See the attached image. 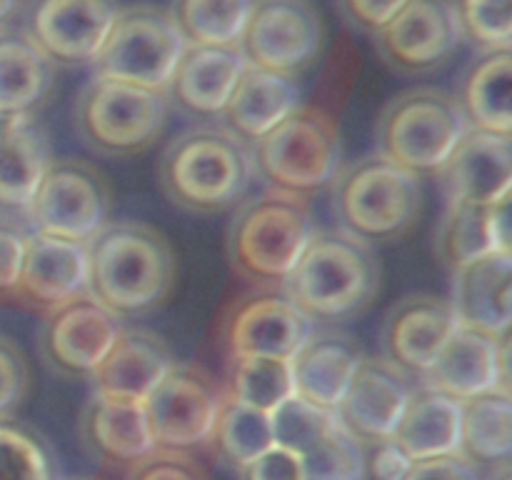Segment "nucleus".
Returning a JSON list of instances; mask_svg holds the SVG:
<instances>
[{
  "label": "nucleus",
  "instance_id": "obj_10",
  "mask_svg": "<svg viewBox=\"0 0 512 480\" xmlns=\"http://www.w3.org/2000/svg\"><path fill=\"white\" fill-rule=\"evenodd\" d=\"M113 215V190L88 160L53 158L23 218L33 233L90 243Z\"/></svg>",
  "mask_w": 512,
  "mask_h": 480
},
{
  "label": "nucleus",
  "instance_id": "obj_49",
  "mask_svg": "<svg viewBox=\"0 0 512 480\" xmlns=\"http://www.w3.org/2000/svg\"><path fill=\"white\" fill-rule=\"evenodd\" d=\"M495 355H498V388L512 395V323L495 335Z\"/></svg>",
  "mask_w": 512,
  "mask_h": 480
},
{
  "label": "nucleus",
  "instance_id": "obj_21",
  "mask_svg": "<svg viewBox=\"0 0 512 480\" xmlns=\"http://www.w3.org/2000/svg\"><path fill=\"white\" fill-rule=\"evenodd\" d=\"M438 178L448 200L493 205L512 185V135L468 128Z\"/></svg>",
  "mask_w": 512,
  "mask_h": 480
},
{
  "label": "nucleus",
  "instance_id": "obj_28",
  "mask_svg": "<svg viewBox=\"0 0 512 480\" xmlns=\"http://www.w3.org/2000/svg\"><path fill=\"white\" fill-rule=\"evenodd\" d=\"M300 105V88L295 78L245 65L233 95L223 110L220 125L253 145L265 133L288 118Z\"/></svg>",
  "mask_w": 512,
  "mask_h": 480
},
{
  "label": "nucleus",
  "instance_id": "obj_14",
  "mask_svg": "<svg viewBox=\"0 0 512 480\" xmlns=\"http://www.w3.org/2000/svg\"><path fill=\"white\" fill-rule=\"evenodd\" d=\"M118 13V0H25L23 30L55 68H78L93 65Z\"/></svg>",
  "mask_w": 512,
  "mask_h": 480
},
{
  "label": "nucleus",
  "instance_id": "obj_36",
  "mask_svg": "<svg viewBox=\"0 0 512 480\" xmlns=\"http://www.w3.org/2000/svg\"><path fill=\"white\" fill-rule=\"evenodd\" d=\"M495 250L490 230V205L448 200L438 230H435V253L450 270L460 268L468 260Z\"/></svg>",
  "mask_w": 512,
  "mask_h": 480
},
{
  "label": "nucleus",
  "instance_id": "obj_52",
  "mask_svg": "<svg viewBox=\"0 0 512 480\" xmlns=\"http://www.w3.org/2000/svg\"><path fill=\"white\" fill-rule=\"evenodd\" d=\"M75 480H95V478H75Z\"/></svg>",
  "mask_w": 512,
  "mask_h": 480
},
{
  "label": "nucleus",
  "instance_id": "obj_19",
  "mask_svg": "<svg viewBox=\"0 0 512 480\" xmlns=\"http://www.w3.org/2000/svg\"><path fill=\"white\" fill-rule=\"evenodd\" d=\"M245 65L238 45H188L165 88L170 108L195 123H220Z\"/></svg>",
  "mask_w": 512,
  "mask_h": 480
},
{
  "label": "nucleus",
  "instance_id": "obj_30",
  "mask_svg": "<svg viewBox=\"0 0 512 480\" xmlns=\"http://www.w3.org/2000/svg\"><path fill=\"white\" fill-rule=\"evenodd\" d=\"M460 428H463L460 400L418 383L393 438L403 445L410 458L425 460L460 453Z\"/></svg>",
  "mask_w": 512,
  "mask_h": 480
},
{
  "label": "nucleus",
  "instance_id": "obj_42",
  "mask_svg": "<svg viewBox=\"0 0 512 480\" xmlns=\"http://www.w3.org/2000/svg\"><path fill=\"white\" fill-rule=\"evenodd\" d=\"M125 480H210V475L193 453L155 448L128 468Z\"/></svg>",
  "mask_w": 512,
  "mask_h": 480
},
{
  "label": "nucleus",
  "instance_id": "obj_3",
  "mask_svg": "<svg viewBox=\"0 0 512 480\" xmlns=\"http://www.w3.org/2000/svg\"><path fill=\"white\" fill-rule=\"evenodd\" d=\"M380 263L373 248L340 228L315 230L283 283V293L313 325H343L373 305Z\"/></svg>",
  "mask_w": 512,
  "mask_h": 480
},
{
  "label": "nucleus",
  "instance_id": "obj_16",
  "mask_svg": "<svg viewBox=\"0 0 512 480\" xmlns=\"http://www.w3.org/2000/svg\"><path fill=\"white\" fill-rule=\"evenodd\" d=\"M373 40L390 70L425 75L453 58L463 43V30L453 0H408Z\"/></svg>",
  "mask_w": 512,
  "mask_h": 480
},
{
  "label": "nucleus",
  "instance_id": "obj_50",
  "mask_svg": "<svg viewBox=\"0 0 512 480\" xmlns=\"http://www.w3.org/2000/svg\"><path fill=\"white\" fill-rule=\"evenodd\" d=\"M20 8H23V0H0V28H8Z\"/></svg>",
  "mask_w": 512,
  "mask_h": 480
},
{
  "label": "nucleus",
  "instance_id": "obj_45",
  "mask_svg": "<svg viewBox=\"0 0 512 480\" xmlns=\"http://www.w3.org/2000/svg\"><path fill=\"white\" fill-rule=\"evenodd\" d=\"M238 480H305L303 458L273 445L238 470Z\"/></svg>",
  "mask_w": 512,
  "mask_h": 480
},
{
  "label": "nucleus",
  "instance_id": "obj_38",
  "mask_svg": "<svg viewBox=\"0 0 512 480\" xmlns=\"http://www.w3.org/2000/svg\"><path fill=\"white\" fill-rule=\"evenodd\" d=\"M270 423L275 445L303 458L338 425V418L333 410H323L293 395L270 413Z\"/></svg>",
  "mask_w": 512,
  "mask_h": 480
},
{
  "label": "nucleus",
  "instance_id": "obj_2",
  "mask_svg": "<svg viewBox=\"0 0 512 480\" xmlns=\"http://www.w3.org/2000/svg\"><path fill=\"white\" fill-rule=\"evenodd\" d=\"M158 178L173 205L215 215L243 203L258 175L248 143L220 123H195L165 145Z\"/></svg>",
  "mask_w": 512,
  "mask_h": 480
},
{
  "label": "nucleus",
  "instance_id": "obj_48",
  "mask_svg": "<svg viewBox=\"0 0 512 480\" xmlns=\"http://www.w3.org/2000/svg\"><path fill=\"white\" fill-rule=\"evenodd\" d=\"M490 230L495 250L512 255V185L490 205Z\"/></svg>",
  "mask_w": 512,
  "mask_h": 480
},
{
  "label": "nucleus",
  "instance_id": "obj_24",
  "mask_svg": "<svg viewBox=\"0 0 512 480\" xmlns=\"http://www.w3.org/2000/svg\"><path fill=\"white\" fill-rule=\"evenodd\" d=\"M363 355V348L343 330L313 328L310 338L290 358L295 395L335 413Z\"/></svg>",
  "mask_w": 512,
  "mask_h": 480
},
{
  "label": "nucleus",
  "instance_id": "obj_12",
  "mask_svg": "<svg viewBox=\"0 0 512 480\" xmlns=\"http://www.w3.org/2000/svg\"><path fill=\"white\" fill-rule=\"evenodd\" d=\"M323 18L310 0H255L238 48L250 68L298 78L318 63Z\"/></svg>",
  "mask_w": 512,
  "mask_h": 480
},
{
  "label": "nucleus",
  "instance_id": "obj_8",
  "mask_svg": "<svg viewBox=\"0 0 512 480\" xmlns=\"http://www.w3.org/2000/svg\"><path fill=\"white\" fill-rule=\"evenodd\" d=\"M168 115L170 100L165 90L93 75L75 100L73 123L80 140L93 153L105 158H133L160 140Z\"/></svg>",
  "mask_w": 512,
  "mask_h": 480
},
{
  "label": "nucleus",
  "instance_id": "obj_34",
  "mask_svg": "<svg viewBox=\"0 0 512 480\" xmlns=\"http://www.w3.org/2000/svg\"><path fill=\"white\" fill-rule=\"evenodd\" d=\"M230 400L260 413H273L278 405L295 395L293 368L283 358H235L228 360L223 383Z\"/></svg>",
  "mask_w": 512,
  "mask_h": 480
},
{
  "label": "nucleus",
  "instance_id": "obj_15",
  "mask_svg": "<svg viewBox=\"0 0 512 480\" xmlns=\"http://www.w3.org/2000/svg\"><path fill=\"white\" fill-rule=\"evenodd\" d=\"M120 330L123 320L115 318L93 295L83 293L43 315L40 355L60 378L90 380Z\"/></svg>",
  "mask_w": 512,
  "mask_h": 480
},
{
  "label": "nucleus",
  "instance_id": "obj_35",
  "mask_svg": "<svg viewBox=\"0 0 512 480\" xmlns=\"http://www.w3.org/2000/svg\"><path fill=\"white\" fill-rule=\"evenodd\" d=\"M275 445L273 438V423H270L268 413L240 405L225 395V403L220 408L218 423H215L213 438H210L208 448L230 465L233 470H240L270 450Z\"/></svg>",
  "mask_w": 512,
  "mask_h": 480
},
{
  "label": "nucleus",
  "instance_id": "obj_18",
  "mask_svg": "<svg viewBox=\"0 0 512 480\" xmlns=\"http://www.w3.org/2000/svg\"><path fill=\"white\" fill-rule=\"evenodd\" d=\"M450 300L438 295H408L385 313L380 350L388 363L420 380L458 328Z\"/></svg>",
  "mask_w": 512,
  "mask_h": 480
},
{
  "label": "nucleus",
  "instance_id": "obj_44",
  "mask_svg": "<svg viewBox=\"0 0 512 480\" xmlns=\"http://www.w3.org/2000/svg\"><path fill=\"white\" fill-rule=\"evenodd\" d=\"M408 0H338L345 23L360 33L375 35L403 10Z\"/></svg>",
  "mask_w": 512,
  "mask_h": 480
},
{
  "label": "nucleus",
  "instance_id": "obj_22",
  "mask_svg": "<svg viewBox=\"0 0 512 480\" xmlns=\"http://www.w3.org/2000/svg\"><path fill=\"white\" fill-rule=\"evenodd\" d=\"M80 440L85 450L108 468H133L155 450L143 403L93 393L80 415Z\"/></svg>",
  "mask_w": 512,
  "mask_h": 480
},
{
  "label": "nucleus",
  "instance_id": "obj_27",
  "mask_svg": "<svg viewBox=\"0 0 512 480\" xmlns=\"http://www.w3.org/2000/svg\"><path fill=\"white\" fill-rule=\"evenodd\" d=\"M50 163L48 133L38 118L0 123V215H25Z\"/></svg>",
  "mask_w": 512,
  "mask_h": 480
},
{
  "label": "nucleus",
  "instance_id": "obj_5",
  "mask_svg": "<svg viewBox=\"0 0 512 480\" xmlns=\"http://www.w3.org/2000/svg\"><path fill=\"white\" fill-rule=\"evenodd\" d=\"M330 188L338 228L370 248L403 240L423 213L418 175L378 153L340 165Z\"/></svg>",
  "mask_w": 512,
  "mask_h": 480
},
{
  "label": "nucleus",
  "instance_id": "obj_4",
  "mask_svg": "<svg viewBox=\"0 0 512 480\" xmlns=\"http://www.w3.org/2000/svg\"><path fill=\"white\" fill-rule=\"evenodd\" d=\"M310 200L268 190L235 205L228 225V260L255 288H283L315 233Z\"/></svg>",
  "mask_w": 512,
  "mask_h": 480
},
{
  "label": "nucleus",
  "instance_id": "obj_43",
  "mask_svg": "<svg viewBox=\"0 0 512 480\" xmlns=\"http://www.w3.org/2000/svg\"><path fill=\"white\" fill-rule=\"evenodd\" d=\"M28 233L15 218L0 215V303L3 300H15L18 290L20 270L25 260V245H28Z\"/></svg>",
  "mask_w": 512,
  "mask_h": 480
},
{
  "label": "nucleus",
  "instance_id": "obj_40",
  "mask_svg": "<svg viewBox=\"0 0 512 480\" xmlns=\"http://www.w3.org/2000/svg\"><path fill=\"white\" fill-rule=\"evenodd\" d=\"M463 40L480 50L512 48V0H453Z\"/></svg>",
  "mask_w": 512,
  "mask_h": 480
},
{
  "label": "nucleus",
  "instance_id": "obj_26",
  "mask_svg": "<svg viewBox=\"0 0 512 480\" xmlns=\"http://www.w3.org/2000/svg\"><path fill=\"white\" fill-rule=\"evenodd\" d=\"M55 88V65L23 28H0V123L38 118Z\"/></svg>",
  "mask_w": 512,
  "mask_h": 480
},
{
  "label": "nucleus",
  "instance_id": "obj_32",
  "mask_svg": "<svg viewBox=\"0 0 512 480\" xmlns=\"http://www.w3.org/2000/svg\"><path fill=\"white\" fill-rule=\"evenodd\" d=\"M460 405V453L478 468L512 463V395L493 388Z\"/></svg>",
  "mask_w": 512,
  "mask_h": 480
},
{
  "label": "nucleus",
  "instance_id": "obj_25",
  "mask_svg": "<svg viewBox=\"0 0 512 480\" xmlns=\"http://www.w3.org/2000/svg\"><path fill=\"white\" fill-rule=\"evenodd\" d=\"M460 325L498 335L512 323V255L490 250L453 270V298Z\"/></svg>",
  "mask_w": 512,
  "mask_h": 480
},
{
  "label": "nucleus",
  "instance_id": "obj_17",
  "mask_svg": "<svg viewBox=\"0 0 512 480\" xmlns=\"http://www.w3.org/2000/svg\"><path fill=\"white\" fill-rule=\"evenodd\" d=\"M415 385V378L388 363L383 355H363L343 400L335 408V418L358 443L370 448L380 440L393 438Z\"/></svg>",
  "mask_w": 512,
  "mask_h": 480
},
{
  "label": "nucleus",
  "instance_id": "obj_13",
  "mask_svg": "<svg viewBox=\"0 0 512 480\" xmlns=\"http://www.w3.org/2000/svg\"><path fill=\"white\" fill-rule=\"evenodd\" d=\"M315 325L300 313L283 288H255L228 305L220 318L225 358L290 360Z\"/></svg>",
  "mask_w": 512,
  "mask_h": 480
},
{
  "label": "nucleus",
  "instance_id": "obj_31",
  "mask_svg": "<svg viewBox=\"0 0 512 480\" xmlns=\"http://www.w3.org/2000/svg\"><path fill=\"white\" fill-rule=\"evenodd\" d=\"M470 128L512 135V48L485 50L455 93Z\"/></svg>",
  "mask_w": 512,
  "mask_h": 480
},
{
  "label": "nucleus",
  "instance_id": "obj_47",
  "mask_svg": "<svg viewBox=\"0 0 512 480\" xmlns=\"http://www.w3.org/2000/svg\"><path fill=\"white\" fill-rule=\"evenodd\" d=\"M413 463L415 460L395 438H385L365 448V473L375 480H403Z\"/></svg>",
  "mask_w": 512,
  "mask_h": 480
},
{
  "label": "nucleus",
  "instance_id": "obj_41",
  "mask_svg": "<svg viewBox=\"0 0 512 480\" xmlns=\"http://www.w3.org/2000/svg\"><path fill=\"white\" fill-rule=\"evenodd\" d=\"M30 390V365L15 340L0 335V420H10Z\"/></svg>",
  "mask_w": 512,
  "mask_h": 480
},
{
  "label": "nucleus",
  "instance_id": "obj_1",
  "mask_svg": "<svg viewBox=\"0 0 512 480\" xmlns=\"http://www.w3.org/2000/svg\"><path fill=\"white\" fill-rule=\"evenodd\" d=\"M175 275L170 240L140 220H110L88 243V293L120 320L158 310Z\"/></svg>",
  "mask_w": 512,
  "mask_h": 480
},
{
  "label": "nucleus",
  "instance_id": "obj_6",
  "mask_svg": "<svg viewBox=\"0 0 512 480\" xmlns=\"http://www.w3.org/2000/svg\"><path fill=\"white\" fill-rule=\"evenodd\" d=\"M250 150L255 175L265 188L310 200L338 175L343 140L333 115L313 105H298Z\"/></svg>",
  "mask_w": 512,
  "mask_h": 480
},
{
  "label": "nucleus",
  "instance_id": "obj_51",
  "mask_svg": "<svg viewBox=\"0 0 512 480\" xmlns=\"http://www.w3.org/2000/svg\"><path fill=\"white\" fill-rule=\"evenodd\" d=\"M483 480H512V463H503V465H495Z\"/></svg>",
  "mask_w": 512,
  "mask_h": 480
},
{
  "label": "nucleus",
  "instance_id": "obj_29",
  "mask_svg": "<svg viewBox=\"0 0 512 480\" xmlns=\"http://www.w3.org/2000/svg\"><path fill=\"white\" fill-rule=\"evenodd\" d=\"M418 383L440 390L460 403L498 388L495 335L458 325Z\"/></svg>",
  "mask_w": 512,
  "mask_h": 480
},
{
  "label": "nucleus",
  "instance_id": "obj_39",
  "mask_svg": "<svg viewBox=\"0 0 512 480\" xmlns=\"http://www.w3.org/2000/svg\"><path fill=\"white\" fill-rule=\"evenodd\" d=\"M305 480H363L365 445L343 425H335L308 455H303Z\"/></svg>",
  "mask_w": 512,
  "mask_h": 480
},
{
  "label": "nucleus",
  "instance_id": "obj_9",
  "mask_svg": "<svg viewBox=\"0 0 512 480\" xmlns=\"http://www.w3.org/2000/svg\"><path fill=\"white\" fill-rule=\"evenodd\" d=\"M188 43L168 10L138 3L120 8L98 58L93 75L150 90H165Z\"/></svg>",
  "mask_w": 512,
  "mask_h": 480
},
{
  "label": "nucleus",
  "instance_id": "obj_33",
  "mask_svg": "<svg viewBox=\"0 0 512 480\" xmlns=\"http://www.w3.org/2000/svg\"><path fill=\"white\" fill-rule=\"evenodd\" d=\"M255 0H170V18L188 45H238Z\"/></svg>",
  "mask_w": 512,
  "mask_h": 480
},
{
  "label": "nucleus",
  "instance_id": "obj_7",
  "mask_svg": "<svg viewBox=\"0 0 512 480\" xmlns=\"http://www.w3.org/2000/svg\"><path fill=\"white\" fill-rule=\"evenodd\" d=\"M468 128L455 95L438 88H410L380 110L375 153L418 178L438 175Z\"/></svg>",
  "mask_w": 512,
  "mask_h": 480
},
{
  "label": "nucleus",
  "instance_id": "obj_23",
  "mask_svg": "<svg viewBox=\"0 0 512 480\" xmlns=\"http://www.w3.org/2000/svg\"><path fill=\"white\" fill-rule=\"evenodd\" d=\"M178 363L168 340L148 328H125L90 378L93 393L143 403Z\"/></svg>",
  "mask_w": 512,
  "mask_h": 480
},
{
  "label": "nucleus",
  "instance_id": "obj_37",
  "mask_svg": "<svg viewBox=\"0 0 512 480\" xmlns=\"http://www.w3.org/2000/svg\"><path fill=\"white\" fill-rule=\"evenodd\" d=\"M0 480H58L43 438L15 420H0Z\"/></svg>",
  "mask_w": 512,
  "mask_h": 480
},
{
  "label": "nucleus",
  "instance_id": "obj_20",
  "mask_svg": "<svg viewBox=\"0 0 512 480\" xmlns=\"http://www.w3.org/2000/svg\"><path fill=\"white\" fill-rule=\"evenodd\" d=\"M83 293H88V243L30 230L15 303L48 315Z\"/></svg>",
  "mask_w": 512,
  "mask_h": 480
},
{
  "label": "nucleus",
  "instance_id": "obj_11",
  "mask_svg": "<svg viewBox=\"0 0 512 480\" xmlns=\"http://www.w3.org/2000/svg\"><path fill=\"white\" fill-rule=\"evenodd\" d=\"M225 390L203 365L175 363L143 400L155 448L193 453L208 448Z\"/></svg>",
  "mask_w": 512,
  "mask_h": 480
},
{
  "label": "nucleus",
  "instance_id": "obj_46",
  "mask_svg": "<svg viewBox=\"0 0 512 480\" xmlns=\"http://www.w3.org/2000/svg\"><path fill=\"white\" fill-rule=\"evenodd\" d=\"M478 465L465 458L463 453L438 455V458L415 460L403 480H483Z\"/></svg>",
  "mask_w": 512,
  "mask_h": 480
}]
</instances>
